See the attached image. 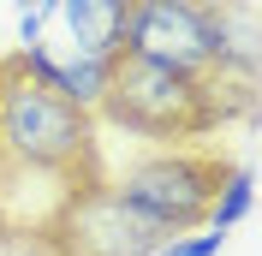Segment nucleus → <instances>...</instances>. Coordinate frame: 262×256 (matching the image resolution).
I'll list each match as a JSON object with an SVG mask.
<instances>
[{
  "instance_id": "nucleus-1",
  "label": "nucleus",
  "mask_w": 262,
  "mask_h": 256,
  "mask_svg": "<svg viewBox=\"0 0 262 256\" xmlns=\"http://www.w3.org/2000/svg\"><path fill=\"white\" fill-rule=\"evenodd\" d=\"M245 108H250V83L238 78H196V72H173V66L137 60V54H114L96 113L155 149H185L221 131Z\"/></svg>"
},
{
  "instance_id": "nucleus-2",
  "label": "nucleus",
  "mask_w": 262,
  "mask_h": 256,
  "mask_svg": "<svg viewBox=\"0 0 262 256\" xmlns=\"http://www.w3.org/2000/svg\"><path fill=\"white\" fill-rule=\"evenodd\" d=\"M137 60L196 72V78H238L256 72V36L238 0H125V48Z\"/></svg>"
},
{
  "instance_id": "nucleus-3",
  "label": "nucleus",
  "mask_w": 262,
  "mask_h": 256,
  "mask_svg": "<svg viewBox=\"0 0 262 256\" xmlns=\"http://www.w3.org/2000/svg\"><path fill=\"white\" fill-rule=\"evenodd\" d=\"M227 167H232L227 155H203L191 143L185 149H155V155L131 161L125 173L107 185V197L125 215H137L155 239H179V232L203 226V215H209Z\"/></svg>"
},
{
  "instance_id": "nucleus-4",
  "label": "nucleus",
  "mask_w": 262,
  "mask_h": 256,
  "mask_svg": "<svg viewBox=\"0 0 262 256\" xmlns=\"http://www.w3.org/2000/svg\"><path fill=\"white\" fill-rule=\"evenodd\" d=\"M72 30V54L83 60H114L125 48V0H54Z\"/></svg>"
},
{
  "instance_id": "nucleus-5",
  "label": "nucleus",
  "mask_w": 262,
  "mask_h": 256,
  "mask_svg": "<svg viewBox=\"0 0 262 256\" xmlns=\"http://www.w3.org/2000/svg\"><path fill=\"white\" fill-rule=\"evenodd\" d=\"M101 90H107V60H83V54L60 60V83H54V96H60V101H72L78 113H90V119H96Z\"/></svg>"
},
{
  "instance_id": "nucleus-6",
  "label": "nucleus",
  "mask_w": 262,
  "mask_h": 256,
  "mask_svg": "<svg viewBox=\"0 0 262 256\" xmlns=\"http://www.w3.org/2000/svg\"><path fill=\"white\" fill-rule=\"evenodd\" d=\"M250 203H256V179H250V167H227V179H221V191H214V203H209V215H203V226L232 232V226L250 215Z\"/></svg>"
},
{
  "instance_id": "nucleus-7",
  "label": "nucleus",
  "mask_w": 262,
  "mask_h": 256,
  "mask_svg": "<svg viewBox=\"0 0 262 256\" xmlns=\"http://www.w3.org/2000/svg\"><path fill=\"white\" fill-rule=\"evenodd\" d=\"M221 244H227V232L203 226V232H179V239H161V244H155V256H221Z\"/></svg>"
},
{
  "instance_id": "nucleus-8",
  "label": "nucleus",
  "mask_w": 262,
  "mask_h": 256,
  "mask_svg": "<svg viewBox=\"0 0 262 256\" xmlns=\"http://www.w3.org/2000/svg\"><path fill=\"white\" fill-rule=\"evenodd\" d=\"M54 6H30V12L18 18V42H24V48H42V18H48Z\"/></svg>"
},
{
  "instance_id": "nucleus-9",
  "label": "nucleus",
  "mask_w": 262,
  "mask_h": 256,
  "mask_svg": "<svg viewBox=\"0 0 262 256\" xmlns=\"http://www.w3.org/2000/svg\"><path fill=\"white\" fill-rule=\"evenodd\" d=\"M66 256H101V250H83V244H72V250H66Z\"/></svg>"
},
{
  "instance_id": "nucleus-10",
  "label": "nucleus",
  "mask_w": 262,
  "mask_h": 256,
  "mask_svg": "<svg viewBox=\"0 0 262 256\" xmlns=\"http://www.w3.org/2000/svg\"><path fill=\"white\" fill-rule=\"evenodd\" d=\"M18 6H24V12H30V6H54V0H18Z\"/></svg>"
}]
</instances>
